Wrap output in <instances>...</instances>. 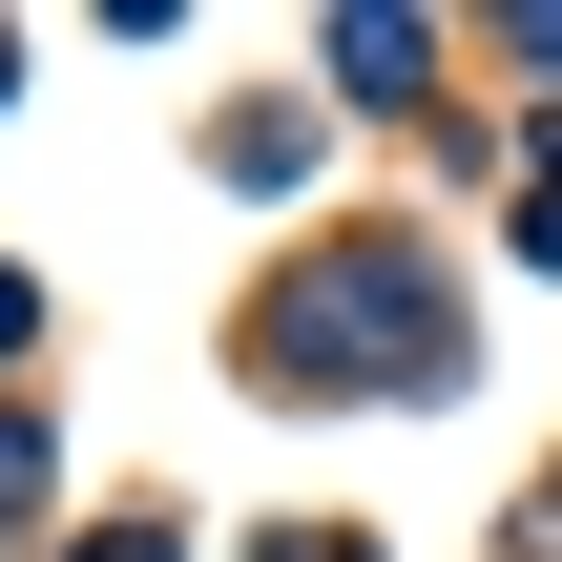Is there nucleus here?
Here are the masks:
<instances>
[{
    "instance_id": "obj_3",
    "label": "nucleus",
    "mask_w": 562,
    "mask_h": 562,
    "mask_svg": "<svg viewBox=\"0 0 562 562\" xmlns=\"http://www.w3.org/2000/svg\"><path fill=\"white\" fill-rule=\"evenodd\" d=\"M83 562H167V521H125V542H83Z\"/></svg>"
},
{
    "instance_id": "obj_4",
    "label": "nucleus",
    "mask_w": 562,
    "mask_h": 562,
    "mask_svg": "<svg viewBox=\"0 0 562 562\" xmlns=\"http://www.w3.org/2000/svg\"><path fill=\"white\" fill-rule=\"evenodd\" d=\"M271 562H355V542H271Z\"/></svg>"
},
{
    "instance_id": "obj_2",
    "label": "nucleus",
    "mask_w": 562,
    "mask_h": 562,
    "mask_svg": "<svg viewBox=\"0 0 562 562\" xmlns=\"http://www.w3.org/2000/svg\"><path fill=\"white\" fill-rule=\"evenodd\" d=\"M0 501H42V438H21V417H0Z\"/></svg>"
},
{
    "instance_id": "obj_1",
    "label": "nucleus",
    "mask_w": 562,
    "mask_h": 562,
    "mask_svg": "<svg viewBox=\"0 0 562 562\" xmlns=\"http://www.w3.org/2000/svg\"><path fill=\"white\" fill-rule=\"evenodd\" d=\"M292 355L313 375H459V313H438V271L334 250V292H292Z\"/></svg>"
}]
</instances>
